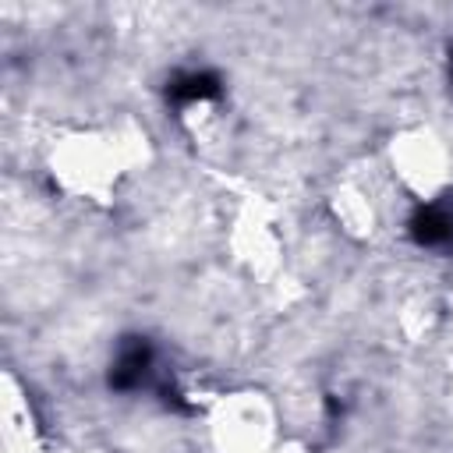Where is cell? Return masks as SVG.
I'll return each mask as SVG.
<instances>
[{"label": "cell", "instance_id": "cell-1", "mask_svg": "<svg viewBox=\"0 0 453 453\" xmlns=\"http://www.w3.org/2000/svg\"><path fill=\"white\" fill-rule=\"evenodd\" d=\"M152 159V142L142 124L117 120L74 127L50 142L46 170L60 195L85 205H110L127 177Z\"/></svg>", "mask_w": 453, "mask_h": 453}, {"label": "cell", "instance_id": "cell-2", "mask_svg": "<svg viewBox=\"0 0 453 453\" xmlns=\"http://www.w3.org/2000/svg\"><path fill=\"white\" fill-rule=\"evenodd\" d=\"M209 453H273L283 435L280 407L255 386H234L216 393L202 414Z\"/></svg>", "mask_w": 453, "mask_h": 453}, {"label": "cell", "instance_id": "cell-3", "mask_svg": "<svg viewBox=\"0 0 453 453\" xmlns=\"http://www.w3.org/2000/svg\"><path fill=\"white\" fill-rule=\"evenodd\" d=\"M386 166L400 191L439 202L453 188V149L432 124H407L386 142Z\"/></svg>", "mask_w": 453, "mask_h": 453}, {"label": "cell", "instance_id": "cell-4", "mask_svg": "<svg viewBox=\"0 0 453 453\" xmlns=\"http://www.w3.org/2000/svg\"><path fill=\"white\" fill-rule=\"evenodd\" d=\"M230 258L255 280H273L283 269L287 237L276 209L265 198H241L226 219Z\"/></svg>", "mask_w": 453, "mask_h": 453}, {"label": "cell", "instance_id": "cell-5", "mask_svg": "<svg viewBox=\"0 0 453 453\" xmlns=\"http://www.w3.org/2000/svg\"><path fill=\"white\" fill-rule=\"evenodd\" d=\"M329 216L340 226V234H347L350 241H368L379 230V205L368 195V188L357 180H343L329 195Z\"/></svg>", "mask_w": 453, "mask_h": 453}, {"label": "cell", "instance_id": "cell-6", "mask_svg": "<svg viewBox=\"0 0 453 453\" xmlns=\"http://www.w3.org/2000/svg\"><path fill=\"white\" fill-rule=\"evenodd\" d=\"M4 453H39V428L28 396L18 393L14 375L4 379Z\"/></svg>", "mask_w": 453, "mask_h": 453}, {"label": "cell", "instance_id": "cell-7", "mask_svg": "<svg viewBox=\"0 0 453 453\" xmlns=\"http://www.w3.org/2000/svg\"><path fill=\"white\" fill-rule=\"evenodd\" d=\"M273 453H308V446H304V442H297V439H283Z\"/></svg>", "mask_w": 453, "mask_h": 453}]
</instances>
